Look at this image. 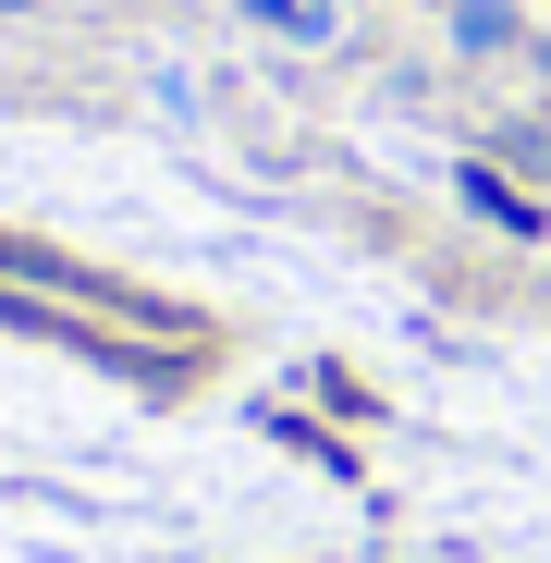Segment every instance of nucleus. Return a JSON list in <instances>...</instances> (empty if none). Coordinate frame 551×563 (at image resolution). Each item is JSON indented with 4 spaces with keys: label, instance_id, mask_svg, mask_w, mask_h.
I'll return each instance as SVG.
<instances>
[{
    "label": "nucleus",
    "instance_id": "1",
    "mask_svg": "<svg viewBox=\"0 0 551 563\" xmlns=\"http://www.w3.org/2000/svg\"><path fill=\"white\" fill-rule=\"evenodd\" d=\"M0 282H25V295H49V307H74V319H99V331H135V343H197V319L184 307H159V295H135L123 269H86V257H62V245H25V233H0Z\"/></svg>",
    "mask_w": 551,
    "mask_h": 563
},
{
    "label": "nucleus",
    "instance_id": "2",
    "mask_svg": "<svg viewBox=\"0 0 551 563\" xmlns=\"http://www.w3.org/2000/svg\"><path fill=\"white\" fill-rule=\"evenodd\" d=\"M466 197H478V209H491V221H503V233H539V209H527V197H515V184H503V172H466Z\"/></svg>",
    "mask_w": 551,
    "mask_h": 563
},
{
    "label": "nucleus",
    "instance_id": "3",
    "mask_svg": "<svg viewBox=\"0 0 551 563\" xmlns=\"http://www.w3.org/2000/svg\"><path fill=\"white\" fill-rule=\"evenodd\" d=\"M0 13H13V0H0Z\"/></svg>",
    "mask_w": 551,
    "mask_h": 563
}]
</instances>
